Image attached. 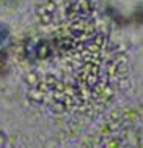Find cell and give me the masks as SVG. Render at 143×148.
<instances>
[{"instance_id":"cell-1","label":"cell","mask_w":143,"mask_h":148,"mask_svg":"<svg viewBox=\"0 0 143 148\" xmlns=\"http://www.w3.org/2000/svg\"><path fill=\"white\" fill-rule=\"evenodd\" d=\"M25 60L30 93L57 114L99 109L123 74L116 44L83 8H61L41 24L25 46Z\"/></svg>"}]
</instances>
